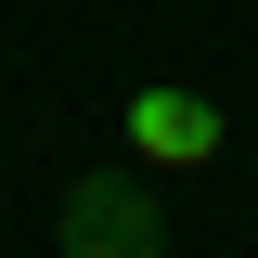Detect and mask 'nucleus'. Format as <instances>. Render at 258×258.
Listing matches in <instances>:
<instances>
[{
    "label": "nucleus",
    "mask_w": 258,
    "mask_h": 258,
    "mask_svg": "<svg viewBox=\"0 0 258 258\" xmlns=\"http://www.w3.org/2000/svg\"><path fill=\"white\" fill-rule=\"evenodd\" d=\"M52 258H168V207L142 168H91L52 194Z\"/></svg>",
    "instance_id": "1"
},
{
    "label": "nucleus",
    "mask_w": 258,
    "mask_h": 258,
    "mask_svg": "<svg viewBox=\"0 0 258 258\" xmlns=\"http://www.w3.org/2000/svg\"><path fill=\"white\" fill-rule=\"evenodd\" d=\"M220 155H232V116L194 78H142L129 91V168L142 181H194V168H220Z\"/></svg>",
    "instance_id": "2"
}]
</instances>
